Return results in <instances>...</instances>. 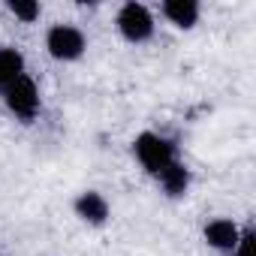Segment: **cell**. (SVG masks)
I'll return each mask as SVG.
<instances>
[{
  "mask_svg": "<svg viewBox=\"0 0 256 256\" xmlns=\"http://www.w3.org/2000/svg\"><path fill=\"white\" fill-rule=\"evenodd\" d=\"M163 10H166V16H169L175 24H181V28H190V24L196 22V16H199V6L193 4V0H169Z\"/></svg>",
  "mask_w": 256,
  "mask_h": 256,
  "instance_id": "obj_6",
  "label": "cell"
},
{
  "mask_svg": "<svg viewBox=\"0 0 256 256\" xmlns=\"http://www.w3.org/2000/svg\"><path fill=\"white\" fill-rule=\"evenodd\" d=\"M118 24H120V34L126 36V40H145L148 34H151V16H148V10L145 6H139V4H130V6H124L120 10V16H118Z\"/></svg>",
  "mask_w": 256,
  "mask_h": 256,
  "instance_id": "obj_3",
  "label": "cell"
},
{
  "mask_svg": "<svg viewBox=\"0 0 256 256\" xmlns=\"http://www.w3.org/2000/svg\"><path fill=\"white\" fill-rule=\"evenodd\" d=\"M48 48H52L54 58L70 60V58H78V54H82V48H84V36H82L76 28L60 24V28H54V30L48 34Z\"/></svg>",
  "mask_w": 256,
  "mask_h": 256,
  "instance_id": "obj_4",
  "label": "cell"
},
{
  "mask_svg": "<svg viewBox=\"0 0 256 256\" xmlns=\"http://www.w3.org/2000/svg\"><path fill=\"white\" fill-rule=\"evenodd\" d=\"M205 238L214 244V247H235L238 244V232H235V226L229 223V220H214L208 229H205Z\"/></svg>",
  "mask_w": 256,
  "mask_h": 256,
  "instance_id": "obj_5",
  "label": "cell"
},
{
  "mask_svg": "<svg viewBox=\"0 0 256 256\" xmlns=\"http://www.w3.org/2000/svg\"><path fill=\"white\" fill-rule=\"evenodd\" d=\"M136 154H139V160L145 163V169H151V172H166L172 163H175V154H172V145L166 142V139H160V136H151V133H145V136H139V142H136Z\"/></svg>",
  "mask_w": 256,
  "mask_h": 256,
  "instance_id": "obj_1",
  "label": "cell"
},
{
  "mask_svg": "<svg viewBox=\"0 0 256 256\" xmlns=\"http://www.w3.org/2000/svg\"><path fill=\"white\" fill-rule=\"evenodd\" d=\"M250 241H253V238H250V235H247V238H241V241H238V256H250Z\"/></svg>",
  "mask_w": 256,
  "mask_h": 256,
  "instance_id": "obj_11",
  "label": "cell"
},
{
  "mask_svg": "<svg viewBox=\"0 0 256 256\" xmlns=\"http://www.w3.org/2000/svg\"><path fill=\"white\" fill-rule=\"evenodd\" d=\"M10 6H12V12H16V16H22L24 22H34V18L40 16V6H36V4H22V0H12Z\"/></svg>",
  "mask_w": 256,
  "mask_h": 256,
  "instance_id": "obj_10",
  "label": "cell"
},
{
  "mask_svg": "<svg viewBox=\"0 0 256 256\" xmlns=\"http://www.w3.org/2000/svg\"><path fill=\"white\" fill-rule=\"evenodd\" d=\"M22 76V54L12 48H0V84H12Z\"/></svg>",
  "mask_w": 256,
  "mask_h": 256,
  "instance_id": "obj_8",
  "label": "cell"
},
{
  "mask_svg": "<svg viewBox=\"0 0 256 256\" xmlns=\"http://www.w3.org/2000/svg\"><path fill=\"white\" fill-rule=\"evenodd\" d=\"M6 102L16 114L22 118H34L36 114V106H40V96H36V88L30 78L18 76L12 84H6Z\"/></svg>",
  "mask_w": 256,
  "mask_h": 256,
  "instance_id": "obj_2",
  "label": "cell"
},
{
  "mask_svg": "<svg viewBox=\"0 0 256 256\" xmlns=\"http://www.w3.org/2000/svg\"><path fill=\"white\" fill-rule=\"evenodd\" d=\"M78 214H82L84 220H90V223H102L106 214H108V208H106L102 196H96V193H84V196L78 199Z\"/></svg>",
  "mask_w": 256,
  "mask_h": 256,
  "instance_id": "obj_7",
  "label": "cell"
},
{
  "mask_svg": "<svg viewBox=\"0 0 256 256\" xmlns=\"http://www.w3.org/2000/svg\"><path fill=\"white\" fill-rule=\"evenodd\" d=\"M160 178H163V184H166V190H169L172 196L184 193V187H187V172H184L178 163H172L166 172H160Z\"/></svg>",
  "mask_w": 256,
  "mask_h": 256,
  "instance_id": "obj_9",
  "label": "cell"
}]
</instances>
